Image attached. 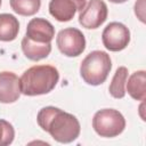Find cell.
Segmentation results:
<instances>
[{"mask_svg":"<svg viewBox=\"0 0 146 146\" xmlns=\"http://www.w3.org/2000/svg\"><path fill=\"white\" fill-rule=\"evenodd\" d=\"M39 127L47 131L56 141L68 144L74 141L81 131L76 116L55 106L42 107L36 115Z\"/></svg>","mask_w":146,"mask_h":146,"instance_id":"1","label":"cell"},{"mask_svg":"<svg viewBox=\"0 0 146 146\" xmlns=\"http://www.w3.org/2000/svg\"><path fill=\"white\" fill-rule=\"evenodd\" d=\"M59 80L58 70L51 65H34L19 78L21 92L25 96L49 94Z\"/></svg>","mask_w":146,"mask_h":146,"instance_id":"2","label":"cell"},{"mask_svg":"<svg viewBox=\"0 0 146 146\" xmlns=\"http://www.w3.org/2000/svg\"><path fill=\"white\" fill-rule=\"evenodd\" d=\"M112 68V60L107 52L94 50L88 54L80 65L82 80L90 86H99L108 76Z\"/></svg>","mask_w":146,"mask_h":146,"instance_id":"3","label":"cell"},{"mask_svg":"<svg viewBox=\"0 0 146 146\" xmlns=\"http://www.w3.org/2000/svg\"><path fill=\"white\" fill-rule=\"evenodd\" d=\"M92 128L100 137H116L123 132L125 119L117 110L104 108L95 113L92 117Z\"/></svg>","mask_w":146,"mask_h":146,"instance_id":"4","label":"cell"},{"mask_svg":"<svg viewBox=\"0 0 146 146\" xmlns=\"http://www.w3.org/2000/svg\"><path fill=\"white\" fill-rule=\"evenodd\" d=\"M56 43L59 51L67 57L80 56L86 49V38L76 27H66L58 32Z\"/></svg>","mask_w":146,"mask_h":146,"instance_id":"5","label":"cell"},{"mask_svg":"<svg viewBox=\"0 0 146 146\" xmlns=\"http://www.w3.org/2000/svg\"><path fill=\"white\" fill-rule=\"evenodd\" d=\"M102 41L105 48L110 51H121L127 48L130 42V31L124 24L112 22L104 29Z\"/></svg>","mask_w":146,"mask_h":146,"instance_id":"6","label":"cell"},{"mask_svg":"<svg viewBox=\"0 0 146 146\" xmlns=\"http://www.w3.org/2000/svg\"><path fill=\"white\" fill-rule=\"evenodd\" d=\"M108 9L103 0H89L79 15V23L84 29H98L106 21Z\"/></svg>","mask_w":146,"mask_h":146,"instance_id":"7","label":"cell"},{"mask_svg":"<svg viewBox=\"0 0 146 146\" xmlns=\"http://www.w3.org/2000/svg\"><path fill=\"white\" fill-rule=\"evenodd\" d=\"M87 0H50L49 13L58 22L71 21L76 11H81Z\"/></svg>","mask_w":146,"mask_h":146,"instance_id":"8","label":"cell"},{"mask_svg":"<svg viewBox=\"0 0 146 146\" xmlns=\"http://www.w3.org/2000/svg\"><path fill=\"white\" fill-rule=\"evenodd\" d=\"M25 36L35 42L49 43L55 36V27L44 18H32L27 23Z\"/></svg>","mask_w":146,"mask_h":146,"instance_id":"9","label":"cell"},{"mask_svg":"<svg viewBox=\"0 0 146 146\" xmlns=\"http://www.w3.org/2000/svg\"><path fill=\"white\" fill-rule=\"evenodd\" d=\"M21 94L19 78L13 72H0V103H15Z\"/></svg>","mask_w":146,"mask_h":146,"instance_id":"10","label":"cell"},{"mask_svg":"<svg viewBox=\"0 0 146 146\" xmlns=\"http://www.w3.org/2000/svg\"><path fill=\"white\" fill-rule=\"evenodd\" d=\"M125 91L136 100L144 102L146 98V72L144 70L133 72L125 83Z\"/></svg>","mask_w":146,"mask_h":146,"instance_id":"11","label":"cell"},{"mask_svg":"<svg viewBox=\"0 0 146 146\" xmlns=\"http://www.w3.org/2000/svg\"><path fill=\"white\" fill-rule=\"evenodd\" d=\"M22 50L25 55L26 58H29L30 60H41L46 57H48V55L51 51V43H40V42H35L30 40L27 36H24L22 42Z\"/></svg>","mask_w":146,"mask_h":146,"instance_id":"12","label":"cell"},{"mask_svg":"<svg viewBox=\"0 0 146 146\" xmlns=\"http://www.w3.org/2000/svg\"><path fill=\"white\" fill-rule=\"evenodd\" d=\"M18 32V19L11 14H0V41H13L17 38Z\"/></svg>","mask_w":146,"mask_h":146,"instance_id":"13","label":"cell"},{"mask_svg":"<svg viewBox=\"0 0 146 146\" xmlns=\"http://www.w3.org/2000/svg\"><path fill=\"white\" fill-rule=\"evenodd\" d=\"M127 79H128V68L125 66L117 67L108 87V91L112 97L116 99H121L125 96Z\"/></svg>","mask_w":146,"mask_h":146,"instance_id":"14","label":"cell"},{"mask_svg":"<svg viewBox=\"0 0 146 146\" xmlns=\"http://www.w3.org/2000/svg\"><path fill=\"white\" fill-rule=\"evenodd\" d=\"M11 9L22 16H32L41 7V0H9Z\"/></svg>","mask_w":146,"mask_h":146,"instance_id":"15","label":"cell"},{"mask_svg":"<svg viewBox=\"0 0 146 146\" xmlns=\"http://www.w3.org/2000/svg\"><path fill=\"white\" fill-rule=\"evenodd\" d=\"M15 138V130L11 123L0 119V146H7L13 143Z\"/></svg>","mask_w":146,"mask_h":146,"instance_id":"16","label":"cell"},{"mask_svg":"<svg viewBox=\"0 0 146 146\" xmlns=\"http://www.w3.org/2000/svg\"><path fill=\"white\" fill-rule=\"evenodd\" d=\"M145 1L146 0H137L135 2V14L141 23H145Z\"/></svg>","mask_w":146,"mask_h":146,"instance_id":"17","label":"cell"},{"mask_svg":"<svg viewBox=\"0 0 146 146\" xmlns=\"http://www.w3.org/2000/svg\"><path fill=\"white\" fill-rule=\"evenodd\" d=\"M110 1L113 2V3H123V2H125L128 0H110Z\"/></svg>","mask_w":146,"mask_h":146,"instance_id":"18","label":"cell"},{"mask_svg":"<svg viewBox=\"0 0 146 146\" xmlns=\"http://www.w3.org/2000/svg\"><path fill=\"white\" fill-rule=\"evenodd\" d=\"M0 6H1V0H0Z\"/></svg>","mask_w":146,"mask_h":146,"instance_id":"19","label":"cell"}]
</instances>
